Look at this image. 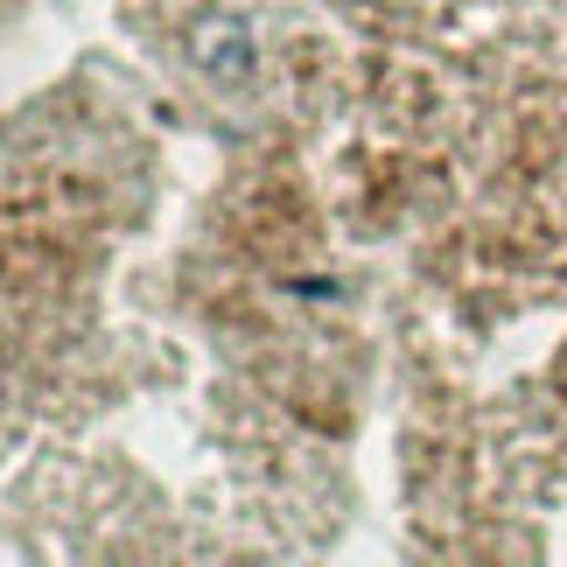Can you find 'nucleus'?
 Returning a JSON list of instances; mask_svg holds the SVG:
<instances>
[{"label":"nucleus","mask_w":567,"mask_h":567,"mask_svg":"<svg viewBox=\"0 0 567 567\" xmlns=\"http://www.w3.org/2000/svg\"><path fill=\"white\" fill-rule=\"evenodd\" d=\"M63 316L0 295V455L35 427L42 406L63 400Z\"/></svg>","instance_id":"f03ea898"},{"label":"nucleus","mask_w":567,"mask_h":567,"mask_svg":"<svg viewBox=\"0 0 567 567\" xmlns=\"http://www.w3.org/2000/svg\"><path fill=\"white\" fill-rule=\"evenodd\" d=\"M0 14H8V0H0Z\"/></svg>","instance_id":"7ed1b4c3"},{"label":"nucleus","mask_w":567,"mask_h":567,"mask_svg":"<svg viewBox=\"0 0 567 567\" xmlns=\"http://www.w3.org/2000/svg\"><path fill=\"white\" fill-rule=\"evenodd\" d=\"M155 155L147 134L71 84L0 126V295L71 316V301L147 217Z\"/></svg>","instance_id":"f257e3e1"}]
</instances>
